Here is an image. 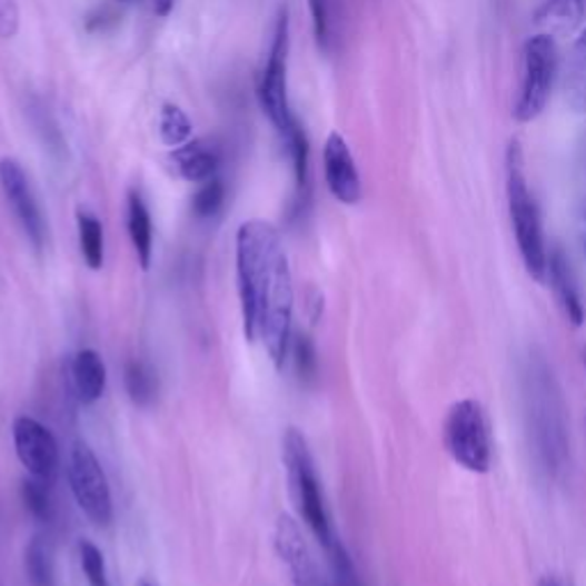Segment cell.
<instances>
[{"label": "cell", "instance_id": "cell-24", "mask_svg": "<svg viewBox=\"0 0 586 586\" xmlns=\"http://www.w3.org/2000/svg\"><path fill=\"white\" fill-rule=\"evenodd\" d=\"M21 499L26 504V509L30 511L32 518H37L39 523H51L53 518V499H51V490L49 484L42 479H26L21 484Z\"/></svg>", "mask_w": 586, "mask_h": 586}, {"label": "cell", "instance_id": "cell-17", "mask_svg": "<svg viewBox=\"0 0 586 586\" xmlns=\"http://www.w3.org/2000/svg\"><path fill=\"white\" fill-rule=\"evenodd\" d=\"M548 276H550L553 289H555V294H557V298H559V302L564 307L566 319L573 326H582V321H584V305H582V298H579V289L575 285L570 264L566 261V257L559 250L548 255Z\"/></svg>", "mask_w": 586, "mask_h": 586}, {"label": "cell", "instance_id": "cell-28", "mask_svg": "<svg viewBox=\"0 0 586 586\" xmlns=\"http://www.w3.org/2000/svg\"><path fill=\"white\" fill-rule=\"evenodd\" d=\"M330 566H332V586H360L354 562H350L341 540L337 538L328 548Z\"/></svg>", "mask_w": 586, "mask_h": 586}, {"label": "cell", "instance_id": "cell-32", "mask_svg": "<svg viewBox=\"0 0 586 586\" xmlns=\"http://www.w3.org/2000/svg\"><path fill=\"white\" fill-rule=\"evenodd\" d=\"M175 10V0H153V14L156 17H170V12Z\"/></svg>", "mask_w": 586, "mask_h": 586}, {"label": "cell", "instance_id": "cell-20", "mask_svg": "<svg viewBox=\"0 0 586 586\" xmlns=\"http://www.w3.org/2000/svg\"><path fill=\"white\" fill-rule=\"evenodd\" d=\"M26 575L32 586H56L51 550L42 538H32L26 548Z\"/></svg>", "mask_w": 586, "mask_h": 586}, {"label": "cell", "instance_id": "cell-26", "mask_svg": "<svg viewBox=\"0 0 586 586\" xmlns=\"http://www.w3.org/2000/svg\"><path fill=\"white\" fill-rule=\"evenodd\" d=\"M78 559H81V568H83L90 586H110L103 555L92 540L83 538L81 543H78Z\"/></svg>", "mask_w": 586, "mask_h": 586}, {"label": "cell", "instance_id": "cell-7", "mask_svg": "<svg viewBox=\"0 0 586 586\" xmlns=\"http://www.w3.org/2000/svg\"><path fill=\"white\" fill-rule=\"evenodd\" d=\"M529 415L534 421V434L538 443V451L553 465L555 470L562 465L566 454V424H564V406L557 383L548 369H532L529 376Z\"/></svg>", "mask_w": 586, "mask_h": 586}, {"label": "cell", "instance_id": "cell-8", "mask_svg": "<svg viewBox=\"0 0 586 586\" xmlns=\"http://www.w3.org/2000/svg\"><path fill=\"white\" fill-rule=\"evenodd\" d=\"M69 486L81 511L99 527L112 520V495L101 463L86 443H76L69 456Z\"/></svg>", "mask_w": 586, "mask_h": 586}, {"label": "cell", "instance_id": "cell-16", "mask_svg": "<svg viewBox=\"0 0 586 586\" xmlns=\"http://www.w3.org/2000/svg\"><path fill=\"white\" fill-rule=\"evenodd\" d=\"M562 76L566 103L575 112L586 115V28L575 37Z\"/></svg>", "mask_w": 586, "mask_h": 586}, {"label": "cell", "instance_id": "cell-3", "mask_svg": "<svg viewBox=\"0 0 586 586\" xmlns=\"http://www.w3.org/2000/svg\"><path fill=\"white\" fill-rule=\"evenodd\" d=\"M559 73V56L555 37L538 32L529 37L520 58V86L514 103V115L520 125H529L543 115L553 97Z\"/></svg>", "mask_w": 586, "mask_h": 586}, {"label": "cell", "instance_id": "cell-4", "mask_svg": "<svg viewBox=\"0 0 586 586\" xmlns=\"http://www.w3.org/2000/svg\"><path fill=\"white\" fill-rule=\"evenodd\" d=\"M285 463H287L289 479H291V493L298 501V509H300L307 527L311 529V534H315L317 540L328 550L330 545L337 540V536L332 534V525H330V516H328L326 501H324L321 484H319V477L315 470V460H311V454L307 449V440L302 438L298 428H289L287 436H285Z\"/></svg>", "mask_w": 586, "mask_h": 586}, {"label": "cell", "instance_id": "cell-30", "mask_svg": "<svg viewBox=\"0 0 586 586\" xmlns=\"http://www.w3.org/2000/svg\"><path fill=\"white\" fill-rule=\"evenodd\" d=\"M19 30L17 0H0V37H14Z\"/></svg>", "mask_w": 586, "mask_h": 586}, {"label": "cell", "instance_id": "cell-23", "mask_svg": "<svg viewBox=\"0 0 586 586\" xmlns=\"http://www.w3.org/2000/svg\"><path fill=\"white\" fill-rule=\"evenodd\" d=\"M282 138L287 142L291 163H294L296 186L302 192L307 188V181H309V138H307L305 129L298 122Z\"/></svg>", "mask_w": 586, "mask_h": 586}, {"label": "cell", "instance_id": "cell-27", "mask_svg": "<svg viewBox=\"0 0 586 586\" xmlns=\"http://www.w3.org/2000/svg\"><path fill=\"white\" fill-rule=\"evenodd\" d=\"M294 362H296V371H298L302 383H311L317 378L319 358H317V348H315V341H311V337H307V335L296 337Z\"/></svg>", "mask_w": 586, "mask_h": 586}, {"label": "cell", "instance_id": "cell-10", "mask_svg": "<svg viewBox=\"0 0 586 586\" xmlns=\"http://www.w3.org/2000/svg\"><path fill=\"white\" fill-rule=\"evenodd\" d=\"M0 188H3L6 200L10 209L14 211L19 225L23 227L26 237L32 241L34 248L44 246V218L42 211L37 207V200L32 195L30 181L26 177V170L17 159H0Z\"/></svg>", "mask_w": 586, "mask_h": 586}, {"label": "cell", "instance_id": "cell-29", "mask_svg": "<svg viewBox=\"0 0 586 586\" xmlns=\"http://www.w3.org/2000/svg\"><path fill=\"white\" fill-rule=\"evenodd\" d=\"M311 26H315V37L319 49L328 51L332 42V3L330 0H307Z\"/></svg>", "mask_w": 586, "mask_h": 586}, {"label": "cell", "instance_id": "cell-34", "mask_svg": "<svg viewBox=\"0 0 586 586\" xmlns=\"http://www.w3.org/2000/svg\"><path fill=\"white\" fill-rule=\"evenodd\" d=\"M582 362H584V369H586V348H584V354H582Z\"/></svg>", "mask_w": 586, "mask_h": 586}, {"label": "cell", "instance_id": "cell-6", "mask_svg": "<svg viewBox=\"0 0 586 586\" xmlns=\"http://www.w3.org/2000/svg\"><path fill=\"white\" fill-rule=\"evenodd\" d=\"M287 60H289V12L280 10L276 30H272L270 49L259 76V103L272 122L285 136L298 120L289 106V88H287Z\"/></svg>", "mask_w": 586, "mask_h": 586}, {"label": "cell", "instance_id": "cell-2", "mask_svg": "<svg viewBox=\"0 0 586 586\" xmlns=\"http://www.w3.org/2000/svg\"><path fill=\"white\" fill-rule=\"evenodd\" d=\"M506 200H509V216L523 264L532 278L543 280L548 276V248H545L540 211L525 177V156L518 140H511L506 149Z\"/></svg>", "mask_w": 586, "mask_h": 586}, {"label": "cell", "instance_id": "cell-1", "mask_svg": "<svg viewBox=\"0 0 586 586\" xmlns=\"http://www.w3.org/2000/svg\"><path fill=\"white\" fill-rule=\"evenodd\" d=\"M237 278L244 335L250 344L261 339L272 365L282 369L291 341L294 282L276 225L248 220L239 227Z\"/></svg>", "mask_w": 586, "mask_h": 586}, {"label": "cell", "instance_id": "cell-19", "mask_svg": "<svg viewBox=\"0 0 586 586\" xmlns=\"http://www.w3.org/2000/svg\"><path fill=\"white\" fill-rule=\"evenodd\" d=\"M76 225H78V244H81V255L86 264L92 270H99L103 266V255H106L101 220L90 211L78 209Z\"/></svg>", "mask_w": 586, "mask_h": 586}, {"label": "cell", "instance_id": "cell-21", "mask_svg": "<svg viewBox=\"0 0 586 586\" xmlns=\"http://www.w3.org/2000/svg\"><path fill=\"white\" fill-rule=\"evenodd\" d=\"M159 133L163 145L172 149L186 145L192 138V125L188 120V115L175 103H163L159 115Z\"/></svg>", "mask_w": 586, "mask_h": 586}, {"label": "cell", "instance_id": "cell-11", "mask_svg": "<svg viewBox=\"0 0 586 586\" xmlns=\"http://www.w3.org/2000/svg\"><path fill=\"white\" fill-rule=\"evenodd\" d=\"M272 538H276L278 557L289 568L294 586H332V582L324 577L315 555H311L298 523L289 516H280Z\"/></svg>", "mask_w": 586, "mask_h": 586}, {"label": "cell", "instance_id": "cell-14", "mask_svg": "<svg viewBox=\"0 0 586 586\" xmlns=\"http://www.w3.org/2000/svg\"><path fill=\"white\" fill-rule=\"evenodd\" d=\"M71 380L76 397L81 399V404L90 406L101 399L106 389V365L97 350H78L71 360Z\"/></svg>", "mask_w": 586, "mask_h": 586}, {"label": "cell", "instance_id": "cell-18", "mask_svg": "<svg viewBox=\"0 0 586 586\" xmlns=\"http://www.w3.org/2000/svg\"><path fill=\"white\" fill-rule=\"evenodd\" d=\"M129 237L133 244V250L138 255L140 266L147 270L151 264V246H153V231H151V216L140 198V192H129Z\"/></svg>", "mask_w": 586, "mask_h": 586}, {"label": "cell", "instance_id": "cell-22", "mask_svg": "<svg viewBox=\"0 0 586 586\" xmlns=\"http://www.w3.org/2000/svg\"><path fill=\"white\" fill-rule=\"evenodd\" d=\"M127 393L136 406H147L156 397V374L149 365L140 360H131L125 369Z\"/></svg>", "mask_w": 586, "mask_h": 586}, {"label": "cell", "instance_id": "cell-13", "mask_svg": "<svg viewBox=\"0 0 586 586\" xmlns=\"http://www.w3.org/2000/svg\"><path fill=\"white\" fill-rule=\"evenodd\" d=\"M172 163L186 181L205 183L218 175L222 153L209 140H188L186 145L175 149Z\"/></svg>", "mask_w": 586, "mask_h": 586}, {"label": "cell", "instance_id": "cell-15", "mask_svg": "<svg viewBox=\"0 0 586 586\" xmlns=\"http://www.w3.org/2000/svg\"><path fill=\"white\" fill-rule=\"evenodd\" d=\"M534 19L545 34H568L584 19V0H536Z\"/></svg>", "mask_w": 586, "mask_h": 586}, {"label": "cell", "instance_id": "cell-5", "mask_svg": "<svg viewBox=\"0 0 586 586\" xmlns=\"http://www.w3.org/2000/svg\"><path fill=\"white\" fill-rule=\"evenodd\" d=\"M445 447L465 470L486 475L493 463V440L484 406L463 399L451 406L445 419Z\"/></svg>", "mask_w": 586, "mask_h": 586}, {"label": "cell", "instance_id": "cell-12", "mask_svg": "<svg viewBox=\"0 0 586 586\" xmlns=\"http://www.w3.org/2000/svg\"><path fill=\"white\" fill-rule=\"evenodd\" d=\"M324 175L332 198L341 205H358L362 200V179L348 142L337 131L328 136L324 147Z\"/></svg>", "mask_w": 586, "mask_h": 586}, {"label": "cell", "instance_id": "cell-33", "mask_svg": "<svg viewBox=\"0 0 586 586\" xmlns=\"http://www.w3.org/2000/svg\"><path fill=\"white\" fill-rule=\"evenodd\" d=\"M540 586H559L555 579H550V577H545L543 582H540Z\"/></svg>", "mask_w": 586, "mask_h": 586}, {"label": "cell", "instance_id": "cell-31", "mask_svg": "<svg viewBox=\"0 0 586 586\" xmlns=\"http://www.w3.org/2000/svg\"><path fill=\"white\" fill-rule=\"evenodd\" d=\"M108 19L110 21H115V14H110L108 10H101V12H97V14H92V17H88V30H103L106 28V23H108Z\"/></svg>", "mask_w": 586, "mask_h": 586}, {"label": "cell", "instance_id": "cell-25", "mask_svg": "<svg viewBox=\"0 0 586 586\" xmlns=\"http://www.w3.org/2000/svg\"><path fill=\"white\" fill-rule=\"evenodd\" d=\"M222 205H225V183L218 177H213L205 181L198 188V192L192 195L190 209L195 216L205 220V218H213L222 209Z\"/></svg>", "mask_w": 586, "mask_h": 586}, {"label": "cell", "instance_id": "cell-9", "mask_svg": "<svg viewBox=\"0 0 586 586\" xmlns=\"http://www.w3.org/2000/svg\"><path fill=\"white\" fill-rule=\"evenodd\" d=\"M14 449L26 470L34 477L51 484L60 467V449L53 434L44 424L21 415L12 424Z\"/></svg>", "mask_w": 586, "mask_h": 586}, {"label": "cell", "instance_id": "cell-35", "mask_svg": "<svg viewBox=\"0 0 586 586\" xmlns=\"http://www.w3.org/2000/svg\"><path fill=\"white\" fill-rule=\"evenodd\" d=\"M140 586H153V584H149V582H142V584H140Z\"/></svg>", "mask_w": 586, "mask_h": 586}]
</instances>
